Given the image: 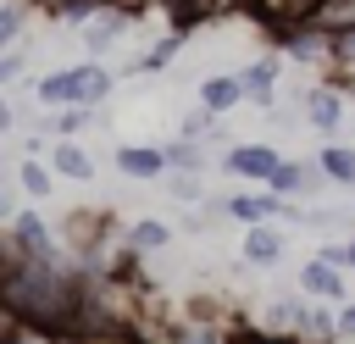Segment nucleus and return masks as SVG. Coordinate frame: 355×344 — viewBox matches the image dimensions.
<instances>
[{
  "mask_svg": "<svg viewBox=\"0 0 355 344\" xmlns=\"http://www.w3.org/2000/svg\"><path fill=\"white\" fill-rule=\"evenodd\" d=\"M111 89V78L100 67H72V72H55L39 83V100L44 105H94L100 94Z\"/></svg>",
  "mask_w": 355,
  "mask_h": 344,
  "instance_id": "obj_1",
  "label": "nucleus"
},
{
  "mask_svg": "<svg viewBox=\"0 0 355 344\" xmlns=\"http://www.w3.org/2000/svg\"><path fill=\"white\" fill-rule=\"evenodd\" d=\"M300 283H305L311 294H327V300H338V294H344V277H338V266H327V261H305Z\"/></svg>",
  "mask_w": 355,
  "mask_h": 344,
  "instance_id": "obj_2",
  "label": "nucleus"
},
{
  "mask_svg": "<svg viewBox=\"0 0 355 344\" xmlns=\"http://www.w3.org/2000/svg\"><path fill=\"white\" fill-rule=\"evenodd\" d=\"M239 94H244V83H239V78H205V83H200V100H205L211 111L239 105Z\"/></svg>",
  "mask_w": 355,
  "mask_h": 344,
  "instance_id": "obj_3",
  "label": "nucleus"
},
{
  "mask_svg": "<svg viewBox=\"0 0 355 344\" xmlns=\"http://www.w3.org/2000/svg\"><path fill=\"white\" fill-rule=\"evenodd\" d=\"M227 166H233V172H250V178H272V172H277V155L261 150V144H250V150H233Z\"/></svg>",
  "mask_w": 355,
  "mask_h": 344,
  "instance_id": "obj_4",
  "label": "nucleus"
},
{
  "mask_svg": "<svg viewBox=\"0 0 355 344\" xmlns=\"http://www.w3.org/2000/svg\"><path fill=\"white\" fill-rule=\"evenodd\" d=\"M244 255H250V261H277V255H283V233H272V227H255V233L244 239Z\"/></svg>",
  "mask_w": 355,
  "mask_h": 344,
  "instance_id": "obj_5",
  "label": "nucleus"
},
{
  "mask_svg": "<svg viewBox=\"0 0 355 344\" xmlns=\"http://www.w3.org/2000/svg\"><path fill=\"white\" fill-rule=\"evenodd\" d=\"M272 78H277V67H272V61H255V67H250L239 83H244V94H250V100H261V105H266V94H272Z\"/></svg>",
  "mask_w": 355,
  "mask_h": 344,
  "instance_id": "obj_6",
  "label": "nucleus"
},
{
  "mask_svg": "<svg viewBox=\"0 0 355 344\" xmlns=\"http://www.w3.org/2000/svg\"><path fill=\"white\" fill-rule=\"evenodd\" d=\"M116 161H122V172H139V178L161 172V155H155V150H133V144H122V150H116Z\"/></svg>",
  "mask_w": 355,
  "mask_h": 344,
  "instance_id": "obj_7",
  "label": "nucleus"
},
{
  "mask_svg": "<svg viewBox=\"0 0 355 344\" xmlns=\"http://www.w3.org/2000/svg\"><path fill=\"white\" fill-rule=\"evenodd\" d=\"M55 166H61L67 178H89V155H83L78 144H55Z\"/></svg>",
  "mask_w": 355,
  "mask_h": 344,
  "instance_id": "obj_8",
  "label": "nucleus"
},
{
  "mask_svg": "<svg viewBox=\"0 0 355 344\" xmlns=\"http://www.w3.org/2000/svg\"><path fill=\"white\" fill-rule=\"evenodd\" d=\"M161 244H166V222L144 216V222L133 227V250H161Z\"/></svg>",
  "mask_w": 355,
  "mask_h": 344,
  "instance_id": "obj_9",
  "label": "nucleus"
},
{
  "mask_svg": "<svg viewBox=\"0 0 355 344\" xmlns=\"http://www.w3.org/2000/svg\"><path fill=\"white\" fill-rule=\"evenodd\" d=\"M305 111H311V122H322V128L338 122V100H333V94H305Z\"/></svg>",
  "mask_w": 355,
  "mask_h": 344,
  "instance_id": "obj_10",
  "label": "nucleus"
},
{
  "mask_svg": "<svg viewBox=\"0 0 355 344\" xmlns=\"http://www.w3.org/2000/svg\"><path fill=\"white\" fill-rule=\"evenodd\" d=\"M333 327H338V322H333L327 311H305V316H300V333H311V338H333Z\"/></svg>",
  "mask_w": 355,
  "mask_h": 344,
  "instance_id": "obj_11",
  "label": "nucleus"
},
{
  "mask_svg": "<svg viewBox=\"0 0 355 344\" xmlns=\"http://www.w3.org/2000/svg\"><path fill=\"white\" fill-rule=\"evenodd\" d=\"M17 233H22V244H28V250H39V255H50V239H44V227H39L33 216H22V222H17Z\"/></svg>",
  "mask_w": 355,
  "mask_h": 344,
  "instance_id": "obj_12",
  "label": "nucleus"
},
{
  "mask_svg": "<svg viewBox=\"0 0 355 344\" xmlns=\"http://www.w3.org/2000/svg\"><path fill=\"white\" fill-rule=\"evenodd\" d=\"M322 166H327L333 178H355V150H327Z\"/></svg>",
  "mask_w": 355,
  "mask_h": 344,
  "instance_id": "obj_13",
  "label": "nucleus"
},
{
  "mask_svg": "<svg viewBox=\"0 0 355 344\" xmlns=\"http://www.w3.org/2000/svg\"><path fill=\"white\" fill-rule=\"evenodd\" d=\"M272 183H277L283 194H300V189H305V172H300V166H277V172H272Z\"/></svg>",
  "mask_w": 355,
  "mask_h": 344,
  "instance_id": "obj_14",
  "label": "nucleus"
},
{
  "mask_svg": "<svg viewBox=\"0 0 355 344\" xmlns=\"http://www.w3.org/2000/svg\"><path fill=\"white\" fill-rule=\"evenodd\" d=\"M22 189H28V194H44V189H50L44 166H33V161H28V166H22Z\"/></svg>",
  "mask_w": 355,
  "mask_h": 344,
  "instance_id": "obj_15",
  "label": "nucleus"
},
{
  "mask_svg": "<svg viewBox=\"0 0 355 344\" xmlns=\"http://www.w3.org/2000/svg\"><path fill=\"white\" fill-rule=\"evenodd\" d=\"M166 161H183V166H194V161H200V150H194V144H172V150H166Z\"/></svg>",
  "mask_w": 355,
  "mask_h": 344,
  "instance_id": "obj_16",
  "label": "nucleus"
},
{
  "mask_svg": "<svg viewBox=\"0 0 355 344\" xmlns=\"http://www.w3.org/2000/svg\"><path fill=\"white\" fill-rule=\"evenodd\" d=\"M17 28H22V11H0V44H6Z\"/></svg>",
  "mask_w": 355,
  "mask_h": 344,
  "instance_id": "obj_17",
  "label": "nucleus"
},
{
  "mask_svg": "<svg viewBox=\"0 0 355 344\" xmlns=\"http://www.w3.org/2000/svg\"><path fill=\"white\" fill-rule=\"evenodd\" d=\"M338 333H344V338H355V305H344V311H338Z\"/></svg>",
  "mask_w": 355,
  "mask_h": 344,
  "instance_id": "obj_18",
  "label": "nucleus"
},
{
  "mask_svg": "<svg viewBox=\"0 0 355 344\" xmlns=\"http://www.w3.org/2000/svg\"><path fill=\"white\" fill-rule=\"evenodd\" d=\"M17 67H22V61H17V55H6V61H0V83H6V78H17Z\"/></svg>",
  "mask_w": 355,
  "mask_h": 344,
  "instance_id": "obj_19",
  "label": "nucleus"
},
{
  "mask_svg": "<svg viewBox=\"0 0 355 344\" xmlns=\"http://www.w3.org/2000/svg\"><path fill=\"white\" fill-rule=\"evenodd\" d=\"M11 344H50V338H11Z\"/></svg>",
  "mask_w": 355,
  "mask_h": 344,
  "instance_id": "obj_20",
  "label": "nucleus"
},
{
  "mask_svg": "<svg viewBox=\"0 0 355 344\" xmlns=\"http://www.w3.org/2000/svg\"><path fill=\"white\" fill-rule=\"evenodd\" d=\"M0 211H11V194H0Z\"/></svg>",
  "mask_w": 355,
  "mask_h": 344,
  "instance_id": "obj_21",
  "label": "nucleus"
},
{
  "mask_svg": "<svg viewBox=\"0 0 355 344\" xmlns=\"http://www.w3.org/2000/svg\"><path fill=\"white\" fill-rule=\"evenodd\" d=\"M0 128H6V105H0Z\"/></svg>",
  "mask_w": 355,
  "mask_h": 344,
  "instance_id": "obj_22",
  "label": "nucleus"
},
{
  "mask_svg": "<svg viewBox=\"0 0 355 344\" xmlns=\"http://www.w3.org/2000/svg\"><path fill=\"white\" fill-rule=\"evenodd\" d=\"M349 261H355V244H349Z\"/></svg>",
  "mask_w": 355,
  "mask_h": 344,
  "instance_id": "obj_23",
  "label": "nucleus"
}]
</instances>
